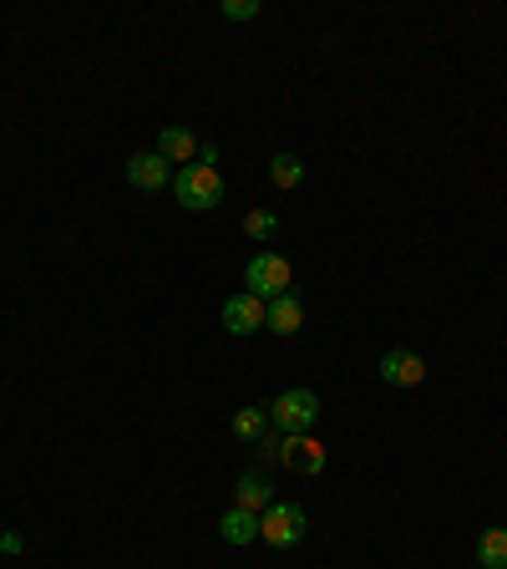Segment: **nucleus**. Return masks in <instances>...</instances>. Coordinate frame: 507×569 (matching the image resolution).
Instances as JSON below:
<instances>
[{
	"label": "nucleus",
	"mask_w": 507,
	"mask_h": 569,
	"mask_svg": "<svg viewBox=\"0 0 507 569\" xmlns=\"http://www.w3.org/2000/svg\"><path fill=\"white\" fill-rule=\"evenodd\" d=\"M264 407H269V427L285 432V438H300V432H310L319 423V396L310 387H290V392H279Z\"/></svg>",
	"instance_id": "f257e3e1"
},
{
	"label": "nucleus",
	"mask_w": 507,
	"mask_h": 569,
	"mask_svg": "<svg viewBox=\"0 0 507 569\" xmlns=\"http://www.w3.org/2000/svg\"><path fill=\"white\" fill-rule=\"evenodd\" d=\"M173 193H178V204L183 209L203 214V209L224 204V178H218V168H208V163H189V168H178L173 174Z\"/></svg>",
	"instance_id": "f03ea898"
},
{
	"label": "nucleus",
	"mask_w": 507,
	"mask_h": 569,
	"mask_svg": "<svg viewBox=\"0 0 507 569\" xmlns=\"http://www.w3.org/2000/svg\"><path fill=\"white\" fill-rule=\"evenodd\" d=\"M244 285H249V295H259L264 306H269V300H279V295H290L294 270H290V260H285V254H275V249H259V254L244 264Z\"/></svg>",
	"instance_id": "7ed1b4c3"
},
{
	"label": "nucleus",
	"mask_w": 507,
	"mask_h": 569,
	"mask_svg": "<svg viewBox=\"0 0 507 569\" xmlns=\"http://www.w3.org/2000/svg\"><path fill=\"white\" fill-rule=\"evenodd\" d=\"M259 540L269 544V549H294V544L304 540V509L275 498V503L259 513Z\"/></svg>",
	"instance_id": "20e7f679"
},
{
	"label": "nucleus",
	"mask_w": 507,
	"mask_h": 569,
	"mask_svg": "<svg viewBox=\"0 0 507 569\" xmlns=\"http://www.w3.org/2000/svg\"><path fill=\"white\" fill-rule=\"evenodd\" d=\"M128 183L137 193H162L173 183V163L162 158L158 147H147V153H132L128 158Z\"/></svg>",
	"instance_id": "39448f33"
},
{
	"label": "nucleus",
	"mask_w": 507,
	"mask_h": 569,
	"mask_svg": "<svg viewBox=\"0 0 507 569\" xmlns=\"http://www.w3.org/2000/svg\"><path fill=\"white\" fill-rule=\"evenodd\" d=\"M279 463L304 473V478H319L325 463H330V448H325L315 432H300V438H285V458H279Z\"/></svg>",
	"instance_id": "423d86ee"
},
{
	"label": "nucleus",
	"mask_w": 507,
	"mask_h": 569,
	"mask_svg": "<svg viewBox=\"0 0 507 569\" xmlns=\"http://www.w3.org/2000/svg\"><path fill=\"white\" fill-rule=\"evenodd\" d=\"M264 300L259 295H229V300H224V331H229V336H254V331H259L264 325Z\"/></svg>",
	"instance_id": "0eeeda50"
},
{
	"label": "nucleus",
	"mask_w": 507,
	"mask_h": 569,
	"mask_svg": "<svg viewBox=\"0 0 507 569\" xmlns=\"http://www.w3.org/2000/svg\"><path fill=\"white\" fill-rule=\"evenodd\" d=\"M376 377L386 387H421L426 381V361H421L417 351H386L376 361Z\"/></svg>",
	"instance_id": "6e6552de"
},
{
	"label": "nucleus",
	"mask_w": 507,
	"mask_h": 569,
	"mask_svg": "<svg viewBox=\"0 0 507 569\" xmlns=\"http://www.w3.org/2000/svg\"><path fill=\"white\" fill-rule=\"evenodd\" d=\"M269 503H275V483H269V473H259V467L239 473V483H233V509L264 513Z\"/></svg>",
	"instance_id": "1a4fd4ad"
},
{
	"label": "nucleus",
	"mask_w": 507,
	"mask_h": 569,
	"mask_svg": "<svg viewBox=\"0 0 507 569\" xmlns=\"http://www.w3.org/2000/svg\"><path fill=\"white\" fill-rule=\"evenodd\" d=\"M198 138H193V128H183V122H168V128L158 132V153L168 163H183V168H189V163H198Z\"/></svg>",
	"instance_id": "9d476101"
},
{
	"label": "nucleus",
	"mask_w": 507,
	"mask_h": 569,
	"mask_svg": "<svg viewBox=\"0 0 507 569\" xmlns=\"http://www.w3.org/2000/svg\"><path fill=\"white\" fill-rule=\"evenodd\" d=\"M264 325L269 331H279V336H294L304 325V306L294 300V291L290 295H279V300H269V310H264Z\"/></svg>",
	"instance_id": "9b49d317"
},
{
	"label": "nucleus",
	"mask_w": 507,
	"mask_h": 569,
	"mask_svg": "<svg viewBox=\"0 0 507 569\" xmlns=\"http://www.w3.org/2000/svg\"><path fill=\"white\" fill-rule=\"evenodd\" d=\"M218 534H224L229 544H254V540H259V513L229 509L224 519H218Z\"/></svg>",
	"instance_id": "f8f14e48"
},
{
	"label": "nucleus",
	"mask_w": 507,
	"mask_h": 569,
	"mask_svg": "<svg viewBox=\"0 0 507 569\" xmlns=\"http://www.w3.org/2000/svg\"><path fill=\"white\" fill-rule=\"evenodd\" d=\"M269 183H275V189H300L304 183V158L300 153H275V158H269Z\"/></svg>",
	"instance_id": "ddd939ff"
},
{
	"label": "nucleus",
	"mask_w": 507,
	"mask_h": 569,
	"mask_svg": "<svg viewBox=\"0 0 507 569\" xmlns=\"http://www.w3.org/2000/svg\"><path fill=\"white\" fill-rule=\"evenodd\" d=\"M269 432V407H239L233 412V438L239 442H259Z\"/></svg>",
	"instance_id": "4468645a"
},
{
	"label": "nucleus",
	"mask_w": 507,
	"mask_h": 569,
	"mask_svg": "<svg viewBox=\"0 0 507 569\" xmlns=\"http://www.w3.org/2000/svg\"><path fill=\"white\" fill-rule=\"evenodd\" d=\"M478 565L482 569H507V529H487L478 540Z\"/></svg>",
	"instance_id": "2eb2a0df"
},
{
	"label": "nucleus",
	"mask_w": 507,
	"mask_h": 569,
	"mask_svg": "<svg viewBox=\"0 0 507 569\" xmlns=\"http://www.w3.org/2000/svg\"><path fill=\"white\" fill-rule=\"evenodd\" d=\"M244 234L254 239V245H269V239L279 234V214H275V209H249V214H244Z\"/></svg>",
	"instance_id": "dca6fc26"
},
{
	"label": "nucleus",
	"mask_w": 507,
	"mask_h": 569,
	"mask_svg": "<svg viewBox=\"0 0 507 569\" xmlns=\"http://www.w3.org/2000/svg\"><path fill=\"white\" fill-rule=\"evenodd\" d=\"M254 458H259V463H279V458H285V432H275V427H269V432L254 442Z\"/></svg>",
	"instance_id": "f3484780"
},
{
	"label": "nucleus",
	"mask_w": 507,
	"mask_h": 569,
	"mask_svg": "<svg viewBox=\"0 0 507 569\" xmlns=\"http://www.w3.org/2000/svg\"><path fill=\"white\" fill-rule=\"evenodd\" d=\"M218 11H224V21H254L264 5H259V0H224Z\"/></svg>",
	"instance_id": "a211bd4d"
},
{
	"label": "nucleus",
	"mask_w": 507,
	"mask_h": 569,
	"mask_svg": "<svg viewBox=\"0 0 507 569\" xmlns=\"http://www.w3.org/2000/svg\"><path fill=\"white\" fill-rule=\"evenodd\" d=\"M21 549H26V540L11 534V529H0V555H21Z\"/></svg>",
	"instance_id": "6ab92c4d"
},
{
	"label": "nucleus",
	"mask_w": 507,
	"mask_h": 569,
	"mask_svg": "<svg viewBox=\"0 0 507 569\" xmlns=\"http://www.w3.org/2000/svg\"><path fill=\"white\" fill-rule=\"evenodd\" d=\"M198 163H208V168H218V147H214V143H203V147H198Z\"/></svg>",
	"instance_id": "aec40b11"
}]
</instances>
